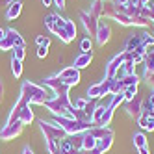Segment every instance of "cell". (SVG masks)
I'll use <instances>...</instances> for the list:
<instances>
[{
  "label": "cell",
  "mask_w": 154,
  "mask_h": 154,
  "mask_svg": "<svg viewBox=\"0 0 154 154\" xmlns=\"http://www.w3.org/2000/svg\"><path fill=\"white\" fill-rule=\"evenodd\" d=\"M2 98H4V82L0 80V102H2Z\"/></svg>",
  "instance_id": "34"
},
{
  "label": "cell",
  "mask_w": 154,
  "mask_h": 154,
  "mask_svg": "<svg viewBox=\"0 0 154 154\" xmlns=\"http://www.w3.org/2000/svg\"><path fill=\"white\" fill-rule=\"evenodd\" d=\"M121 102H125V93H117V95H112V100L108 102V106L115 109V108H117Z\"/></svg>",
  "instance_id": "24"
},
{
  "label": "cell",
  "mask_w": 154,
  "mask_h": 154,
  "mask_svg": "<svg viewBox=\"0 0 154 154\" xmlns=\"http://www.w3.org/2000/svg\"><path fill=\"white\" fill-rule=\"evenodd\" d=\"M35 43H37V47H50V39L47 35H37Z\"/></svg>",
  "instance_id": "28"
},
{
  "label": "cell",
  "mask_w": 154,
  "mask_h": 154,
  "mask_svg": "<svg viewBox=\"0 0 154 154\" xmlns=\"http://www.w3.org/2000/svg\"><path fill=\"white\" fill-rule=\"evenodd\" d=\"M41 2H43V6H45V8L47 6H52V0H41Z\"/></svg>",
  "instance_id": "37"
},
{
  "label": "cell",
  "mask_w": 154,
  "mask_h": 154,
  "mask_svg": "<svg viewBox=\"0 0 154 154\" xmlns=\"http://www.w3.org/2000/svg\"><path fill=\"white\" fill-rule=\"evenodd\" d=\"M137 152H139V154H150L149 145H147V147H139V149H137Z\"/></svg>",
  "instance_id": "32"
},
{
  "label": "cell",
  "mask_w": 154,
  "mask_h": 154,
  "mask_svg": "<svg viewBox=\"0 0 154 154\" xmlns=\"http://www.w3.org/2000/svg\"><path fill=\"white\" fill-rule=\"evenodd\" d=\"M112 82H113V78H104L102 82L91 85L87 89V98L97 100V98H102L104 95H112Z\"/></svg>",
  "instance_id": "7"
},
{
  "label": "cell",
  "mask_w": 154,
  "mask_h": 154,
  "mask_svg": "<svg viewBox=\"0 0 154 154\" xmlns=\"http://www.w3.org/2000/svg\"><path fill=\"white\" fill-rule=\"evenodd\" d=\"M102 8H104V0H93V4L89 6V11L91 15H95L97 19H100L102 17Z\"/></svg>",
  "instance_id": "20"
},
{
  "label": "cell",
  "mask_w": 154,
  "mask_h": 154,
  "mask_svg": "<svg viewBox=\"0 0 154 154\" xmlns=\"http://www.w3.org/2000/svg\"><path fill=\"white\" fill-rule=\"evenodd\" d=\"M152 6H154V2H152Z\"/></svg>",
  "instance_id": "39"
},
{
  "label": "cell",
  "mask_w": 154,
  "mask_h": 154,
  "mask_svg": "<svg viewBox=\"0 0 154 154\" xmlns=\"http://www.w3.org/2000/svg\"><path fill=\"white\" fill-rule=\"evenodd\" d=\"M80 48H82V52H91V50H93L91 37H85V39H82V43H80Z\"/></svg>",
  "instance_id": "26"
},
{
  "label": "cell",
  "mask_w": 154,
  "mask_h": 154,
  "mask_svg": "<svg viewBox=\"0 0 154 154\" xmlns=\"http://www.w3.org/2000/svg\"><path fill=\"white\" fill-rule=\"evenodd\" d=\"M125 60H126V52H119L117 56H113L112 60L108 61V65H106L104 78H115V76H117V72L121 71V67H123Z\"/></svg>",
  "instance_id": "9"
},
{
  "label": "cell",
  "mask_w": 154,
  "mask_h": 154,
  "mask_svg": "<svg viewBox=\"0 0 154 154\" xmlns=\"http://www.w3.org/2000/svg\"><path fill=\"white\" fill-rule=\"evenodd\" d=\"M11 2H13V0H0V6H2V8H6V9H8V6L11 4Z\"/></svg>",
  "instance_id": "33"
},
{
  "label": "cell",
  "mask_w": 154,
  "mask_h": 154,
  "mask_svg": "<svg viewBox=\"0 0 154 154\" xmlns=\"http://www.w3.org/2000/svg\"><path fill=\"white\" fill-rule=\"evenodd\" d=\"M24 56H26L24 47H13V48H11V58H17V60L23 61V60H24Z\"/></svg>",
  "instance_id": "25"
},
{
  "label": "cell",
  "mask_w": 154,
  "mask_h": 154,
  "mask_svg": "<svg viewBox=\"0 0 154 154\" xmlns=\"http://www.w3.org/2000/svg\"><path fill=\"white\" fill-rule=\"evenodd\" d=\"M147 136L143 134V132H137V134H134V147L139 149V147H147Z\"/></svg>",
  "instance_id": "23"
},
{
  "label": "cell",
  "mask_w": 154,
  "mask_h": 154,
  "mask_svg": "<svg viewBox=\"0 0 154 154\" xmlns=\"http://www.w3.org/2000/svg\"><path fill=\"white\" fill-rule=\"evenodd\" d=\"M11 72L15 78H20L23 76V61L17 60V58H11Z\"/></svg>",
  "instance_id": "21"
},
{
  "label": "cell",
  "mask_w": 154,
  "mask_h": 154,
  "mask_svg": "<svg viewBox=\"0 0 154 154\" xmlns=\"http://www.w3.org/2000/svg\"><path fill=\"white\" fill-rule=\"evenodd\" d=\"M84 154H102V152L98 150V149H95V150H89V152H85V150H84Z\"/></svg>",
  "instance_id": "35"
},
{
  "label": "cell",
  "mask_w": 154,
  "mask_h": 154,
  "mask_svg": "<svg viewBox=\"0 0 154 154\" xmlns=\"http://www.w3.org/2000/svg\"><path fill=\"white\" fill-rule=\"evenodd\" d=\"M48 54V47H37V58H45Z\"/></svg>",
  "instance_id": "30"
},
{
  "label": "cell",
  "mask_w": 154,
  "mask_h": 154,
  "mask_svg": "<svg viewBox=\"0 0 154 154\" xmlns=\"http://www.w3.org/2000/svg\"><path fill=\"white\" fill-rule=\"evenodd\" d=\"M11 48H13V45H11V41L8 39L6 30L0 28V50H11Z\"/></svg>",
  "instance_id": "22"
},
{
  "label": "cell",
  "mask_w": 154,
  "mask_h": 154,
  "mask_svg": "<svg viewBox=\"0 0 154 154\" xmlns=\"http://www.w3.org/2000/svg\"><path fill=\"white\" fill-rule=\"evenodd\" d=\"M147 113H149L150 117H154V108H152V109H149V112H147Z\"/></svg>",
  "instance_id": "38"
},
{
  "label": "cell",
  "mask_w": 154,
  "mask_h": 154,
  "mask_svg": "<svg viewBox=\"0 0 154 154\" xmlns=\"http://www.w3.org/2000/svg\"><path fill=\"white\" fill-rule=\"evenodd\" d=\"M80 20H82V24H84V30H85L87 37H95L97 26H98V19L95 15H91L89 11L82 9V11H80Z\"/></svg>",
  "instance_id": "10"
},
{
  "label": "cell",
  "mask_w": 154,
  "mask_h": 154,
  "mask_svg": "<svg viewBox=\"0 0 154 154\" xmlns=\"http://www.w3.org/2000/svg\"><path fill=\"white\" fill-rule=\"evenodd\" d=\"M52 123L58 125V126H61L69 136H72V134H82V132H85L87 128H91L89 125L82 123V121H76V119H71V117H54Z\"/></svg>",
  "instance_id": "6"
},
{
  "label": "cell",
  "mask_w": 154,
  "mask_h": 154,
  "mask_svg": "<svg viewBox=\"0 0 154 154\" xmlns=\"http://www.w3.org/2000/svg\"><path fill=\"white\" fill-rule=\"evenodd\" d=\"M154 45V35H150L149 32H141V34H134V35H130L125 43V47H123V52H137V54H143L145 56L147 50Z\"/></svg>",
  "instance_id": "4"
},
{
  "label": "cell",
  "mask_w": 154,
  "mask_h": 154,
  "mask_svg": "<svg viewBox=\"0 0 154 154\" xmlns=\"http://www.w3.org/2000/svg\"><path fill=\"white\" fill-rule=\"evenodd\" d=\"M143 63H145V71H143V76H149V74H154V50H147L145 54V60H143Z\"/></svg>",
  "instance_id": "17"
},
{
  "label": "cell",
  "mask_w": 154,
  "mask_h": 154,
  "mask_svg": "<svg viewBox=\"0 0 154 154\" xmlns=\"http://www.w3.org/2000/svg\"><path fill=\"white\" fill-rule=\"evenodd\" d=\"M72 104H74V108H76V109H84L87 104H89V98H87V97H85V98H76Z\"/></svg>",
  "instance_id": "27"
},
{
  "label": "cell",
  "mask_w": 154,
  "mask_h": 154,
  "mask_svg": "<svg viewBox=\"0 0 154 154\" xmlns=\"http://www.w3.org/2000/svg\"><path fill=\"white\" fill-rule=\"evenodd\" d=\"M39 128L43 132V136H45V145H47L48 154H60V143L69 134L61 126L54 123H47V121H39Z\"/></svg>",
  "instance_id": "2"
},
{
  "label": "cell",
  "mask_w": 154,
  "mask_h": 154,
  "mask_svg": "<svg viewBox=\"0 0 154 154\" xmlns=\"http://www.w3.org/2000/svg\"><path fill=\"white\" fill-rule=\"evenodd\" d=\"M109 37H112V28H109L108 23H100L98 20V26H97V34H95V39L100 47H104L106 43L109 41Z\"/></svg>",
  "instance_id": "12"
},
{
  "label": "cell",
  "mask_w": 154,
  "mask_h": 154,
  "mask_svg": "<svg viewBox=\"0 0 154 154\" xmlns=\"http://www.w3.org/2000/svg\"><path fill=\"white\" fill-rule=\"evenodd\" d=\"M23 154H34V152H32L30 147H24V149H23Z\"/></svg>",
  "instance_id": "36"
},
{
  "label": "cell",
  "mask_w": 154,
  "mask_h": 154,
  "mask_svg": "<svg viewBox=\"0 0 154 154\" xmlns=\"http://www.w3.org/2000/svg\"><path fill=\"white\" fill-rule=\"evenodd\" d=\"M93 61V52H80L78 56L74 58L72 61V67L74 69H85V67H89V63Z\"/></svg>",
  "instance_id": "13"
},
{
  "label": "cell",
  "mask_w": 154,
  "mask_h": 154,
  "mask_svg": "<svg viewBox=\"0 0 154 154\" xmlns=\"http://www.w3.org/2000/svg\"><path fill=\"white\" fill-rule=\"evenodd\" d=\"M145 104H147L149 108H154V89H150L149 98H145Z\"/></svg>",
  "instance_id": "29"
},
{
  "label": "cell",
  "mask_w": 154,
  "mask_h": 154,
  "mask_svg": "<svg viewBox=\"0 0 154 154\" xmlns=\"http://www.w3.org/2000/svg\"><path fill=\"white\" fill-rule=\"evenodd\" d=\"M20 11H23V4H20L19 0H13V2L8 6V9H6V19L8 20H15L20 15Z\"/></svg>",
  "instance_id": "14"
},
{
  "label": "cell",
  "mask_w": 154,
  "mask_h": 154,
  "mask_svg": "<svg viewBox=\"0 0 154 154\" xmlns=\"http://www.w3.org/2000/svg\"><path fill=\"white\" fill-rule=\"evenodd\" d=\"M143 100H145V98L139 97V95H136L134 98H132V100H126V106H125L126 113H128L130 117L137 119V117L143 113Z\"/></svg>",
  "instance_id": "11"
},
{
  "label": "cell",
  "mask_w": 154,
  "mask_h": 154,
  "mask_svg": "<svg viewBox=\"0 0 154 154\" xmlns=\"http://www.w3.org/2000/svg\"><path fill=\"white\" fill-rule=\"evenodd\" d=\"M43 23H45V26H47V30L50 32V34L58 35V39L61 43H65V45H69V43L74 41V37H76V24H74V20L65 19L60 13H50V15L45 17Z\"/></svg>",
  "instance_id": "1"
},
{
  "label": "cell",
  "mask_w": 154,
  "mask_h": 154,
  "mask_svg": "<svg viewBox=\"0 0 154 154\" xmlns=\"http://www.w3.org/2000/svg\"><path fill=\"white\" fill-rule=\"evenodd\" d=\"M24 125L20 123V121H13V123H6L4 128L0 130V139L2 141H9V139H15L20 136V132H23Z\"/></svg>",
  "instance_id": "8"
},
{
  "label": "cell",
  "mask_w": 154,
  "mask_h": 154,
  "mask_svg": "<svg viewBox=\"0 0 154 154\" xmlns=\"http://www.w3.org/2000/svg\"><path fill=\"white\" fill-rule=\"evenodd\" d=\"M137 125H139L143 130L152 132V130H154V117H150L149 113H141V115L137 117Z\"/></svg>",
  "instance_id": "18"
},
{
  "label": "cell",
  "mask_w": 154,
  "mask_h": 154,
  "mask_svg": "<svg viewBox=\"0 0 154 154\" xmlns=\"http://www.w3.org/2000/svg\"><path fill=\"white\" fill-rule=\"evenodd\" d=\"M97 149V137L89 132V128H87L84 132V145H82V150L89 152V150H95Z\"/></svg>",
  "instance_id": "15"
},
{
  "label": "cell",
  "mask_w": 154,
  "mask_h": 154,
  "mask_svg": "<svg viewBox=\"0 0 154 154\" xmlns=\"http://www.w3.org/2000/svg\"><path fill=\"white\" fill-rule=\"evenodd\" d=\"M32 104H28L23 97L19 95V98H17V102L13 104V108H11V112H9V115H8V121L6 123H13V121H20L24 126L26 125H30L32 121H34V112H32V108H30Z\"/></svg>",
  "instance_id": "5"
},
{
  "label": "cell",
  "mask_w": 154,
  "mask_h": 154,
  "mask_svg": "<svg viewBox=\"0 0 154 154\" xmlns=\"http://www.w3.org/2000/svg\"><path fill=\"white\" fill-rule=\"evenodd\" d=\"M139 13H141L143 19H147L149 23H150V20L154 23V6H152L150 2H147L145 6H141V8H139Z\"/></svg>",
  "instance_id": "19"
},
{
  "label": "cell",
  "mask_w": 154,
  "mask_h": 154,
  "mask_svg": "<svg viewBox=\"0 0 154 154\" xmlns=\"http://www.w3.org/2000/svg\"><path fill=\"white\" fill-rule=\"evenodd\" d=\"M20 97H23L28 104L45 106V102L50 100L54 95H50L43 85H37V84H34V82L26 80V82H23V87H20Z\"/></svg>",
  "instance_id": "3"
},
{
  "label": "cell",
  "mask_w": 154,
  "mask_h": 154,
  "mask_svg": "<svg viewBox=\"0 0 154 154\" xmlns=\"http://www.w3.org/2000/svg\"><path fill=\"white\" fill-rule=\"evenodd\" d=\"M52 4L56 6V8H60V11L65 8V0H52Z\"/></svg>",
  "instance_id": "31"
},
{
  "label": "cell",
  "mask_w": 154,
  "mask_h": 154,
  "mask_svg": "<svg viewBox=\"0 0 154 154\" xmlns=\"http://www.w3.org/2000/svg\"><path fill=\"white\" fill-rule=\"evenodd\" d=\"M6 35H8L9 41H11L13 47H24V39H23V35H20L15 28H8L6 30Z\"/></svg>",
  "instance_id": "16"
}]
</instances>
